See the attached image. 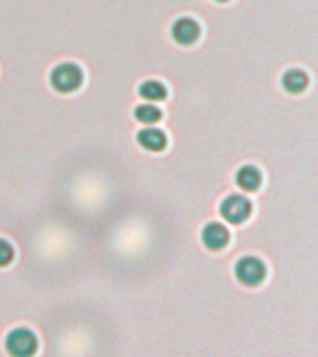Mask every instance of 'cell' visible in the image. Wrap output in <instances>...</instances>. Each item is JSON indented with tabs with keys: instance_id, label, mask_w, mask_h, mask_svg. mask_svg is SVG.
I'll return each instance as SVG.
<instances>
[{
	"instance_id": "7",
	"label": "cell",
	"mask_w": 318,
	"mask_h": 357,
	"mask_svg": "<svg viewBox=\"0 0 318 357\" xmlns=\"http://www.w3.org/2000/svg\"><path fill=\"white\" fill-rule=\"evenodd\" d=\"M136 142H138L145 151H151V153H158L166 147L167 138L164 130L155 127H145L142 128L138 134H136Z\"/></svg>"
},
{
	"instance_id": "10",
	"label": "cell",
	"mask_w": 318,
	"mask_h": 357,
	"mask_svg": "<svg viewBox=\"0 0 318 357\" xmlns=\"http://www.w3.org/2000/svg\"><path fill=\"white\" fill-rule=\"evenodd\" d=\"M138 95L142 99L151 100V102H158V100H164L167 95L166 86L158 80H145V82L139 84Z\"/></svg>"
},
{
	"instance_id": "12",
	"label": "cell",
	"mask_w": 318,
	"mask_h": 357,
	"mask_svg": "<svg viewBox=\"0 0 318 357\" xmlns=\"http://www.w3.org/2000/svg\"><path fill=\"white\" fill-rule=\"evenodd\" d=\"M13 255H15L13 245L8 240L0 238V266H8L13 261Z\"/></svg>"
},
{
	"instance_id": "11",
	"label": "cell",
	"mask_w": 318,
	"mask_h": 357,
	"mask_svg": "<svg viewBox=\"0 0 318 357\" xmlns=\"http://www.w3.org/2000/svg\"><path fill=\"white\" fill-rule=\"evenodd\" d=\"M134 119L144 125H153L162 119V110L155 105H138L134 108Z\"/></svg>"
},
{
	"instance_id": "8",
	"label": "cell",
	"mask_w": 318,
	"mask_h": 357,
	"mask_svg": "<svg viewBox=\"0 0 318 357\" xmlns=\"http://www.w3.org/2000/svg\"><path fill=\"white\" fill-rule=\"evenodd\" d=\"M234 183H236V186L240 190H244V192H255L261 186L262 175L255 166L244 164V166L238 167L236 173H234Z\"/></svg>"
},
{
	"instance_id": "2",
	"label": "cell",
	"mask_w": 318,
	"mask_h": 357,
	"mask_svg": "<svg viewBox=\"0 0 318 357\" xmlns=\"http://www.w3.org/2000/svg\"><path fill=\"white\" fill-rule=\"evenodd\" d=\"M4 344L11 357H32L38 350V339L26 328L11 329Z\"/></svg>"
},
{
	"instance_id": "1",
	"label": "cell",
	"mask_w": 318,
	"mask_h": 357,
	"mask_svg": "<svg viewBox=\"0 0 318 357\" xmlns=\"http://www.w3.org/2000/svg\"><path fill=\"white\" fill-rule=\"evenodd\" d=\"M50 86L60 93H71L82 86V69L73 61H61L50 71Z\"/></svg>"
},
{
	"instance_id": "4",
	"label": "cell",
	"mask_w": 318,
	"mask_h": 357,
	"mask_svg": "<svg viewBox=\"0 0 318 357\" xmlns=\"http://www.w3.org/2000/svg\"><path fill=\"white\" fill-rule=\"evenodd\" d=\"M220 214L225 222L234 225L245 222L251 214V201L242 194H229L220 203Z\"/></svg>"
},
{
	"instance_id": "5",
	"label": "cell",
	"mask_w": 318,
	"mask_h": 357,
	"mask_svg": "<svg viewBox=\"0 0 318 357\" xmlns=\"http://www.w3.org/2000/svg\"><path fill=\"white\" fill-rule=\"evenodd\" d=\"M172 38L179 45H194L201 36L199 24L192 17H179L172 24Z\"/></svg>"
},
{
	"instance_id": "9",
	"label": "cell",
	"mask_w": 318,
	"mask_h": 357,
	"mask_svg": "<svg viewBox=\"0 0 318 357\" xmlns=\"http://www.w3.org/2000/svg\"><path fill=\"white\" fill-rule=\"evenodd\" d=\"M281 86L289 93H301L309 86V77L301 69H289L281 77Z\"/></svg>"
},
{
	"instance_id": "6",
	"label": "cell",
	"mask_w": 318,
	"mask_h": 357,
	"mask_svg": "<svg viewBox=\"0 0 318 357\" xmlns=\"http://www.w3.org/2000/svg\"><path fill=\"white\" fill-rule=\"evenodd\" d=\"M229 238H231V236H229V231L223 227L222 223L211 222L201 229V242H203V245H205L206 250H223V248L229 244Z\"/></svg>"
},
{
	"instance_id": "3",
	"label": "cell",
	"mask_w": 318,
	"mask_h": 357,
	"mask_svg": "<svg viewBox=\"0 0 318 357\" xmlns=\"http://www.w3.org/2000/svg\"><path fill=\"white\" fill-rule=\"evenodd\" d=\"M234 278L238 279L242 284H248V287H257L259 283L264 281L266 278V266L261 259L257 257L245 255L240 257L236 264H234Z\"/></svg>"
},
{
	"instance_id": "13",
	"label": "cell",
	"mask_w": 318,
	"mask_h": 357,
	"mask_svg": "<svg viewBox=\"0 0 318 357\" xmlns=\"http://www.w3.org/2000/svg\"><path fill=\"white\" fill-rule=\"evenodd\" d=\"M216 2H229V0H216Z\"/></svg>"
}]
</instances>
